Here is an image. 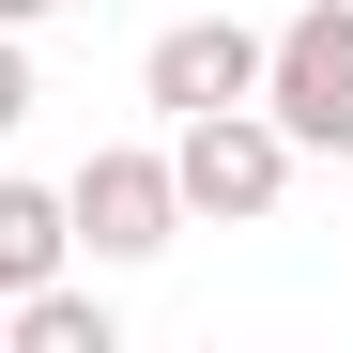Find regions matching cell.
<instances>
[{
    "label": "cell",
    "instance_id": "cell-1",
    "mask_svg": "<svg viewBox=\"0 0 353 353\" xmlns=\"http://www.w3.org/2000/svg\"><path fill=\"white\" fill-rule=\"evenodd\" d=\"M292 169H307V154L276 139L261 92H246V108H185V123H169V200H185V230H200V215H215V230H261V215L292 200Z\"/></svg>",
    "mask_w": 353,
    "mask_h": 353
},
{
    "label": "cell",
    "instance_id": "cell-2",
    "mask_svg": "<svg viewBox=\"0 0 353 353\" xmlns=\"http://www.w3.org/2000/svg\"><path fill=\"white\" fill-rule=\"evenodd\" d=\"M62 230H77V261H108V276L169 261V246H185V200H169V139H108V154H77Z\"/></svg>",
    "mask_w": 353,
    "mask_h": 353
},
{
    "label": "cell",
    "instance_id": "cell-3",
    "mask_svg": "<svg viewBox=\"0 0 353 353\" xmlns=\"http://www.w3.org/2000/svg\"><path fill=\"white\" fill-rule=\"evenodd\" d=\"M261 108L292 154H353V0H307L261 31Z\"/></svg>",
    "mask_w": 353,
    "mask_h": 353
},
{
    "label": "cell",
    "instance_id": "cell-4",
    "mask_svg": "<svg viewBox=\"0 0 353 353\" xmlns=\"http://www.w3.org/2000/svg\"><path fill=\"white\" fill-rule=\"evenodd\" d=\"M139 92L169 108V123H185V108H246V92H261V31H246V16H169V31L139 46Z\"/></svg>",
    "mask_w": 353,
    "mask_h": 353
},
{
    "label": "cell",
    "instance_id": "cell-5",
    "mask_svg": "<svg viewBox=\"0 0 353 353\" xmlns=\"http://www.w3.org/2000/svg\"><path fill=\"white\" fill-rule=\"evenodd\" d=\"M0 353H123V323H108V292H77V261H62V276L0 292Z\"/></svg>",
    "mask_w": 353,
    "mask_h": 353
},
{
    "label": "cell",
    "instance_id": "cell-6",
    "mask_svg": "<svg viewBox=\"0 0 353 353\" xmlns=\"http://www.w3.org/2000/svg\"><path fill=\"white\" fill-rule=\"evenodd\" d=\"M62 261H77V230H62V185L0 169V292H31V276H62Z\"/></svg>",
    "mask_w": 353,
    "mask_h": 353
},
{
    "label": "cell",
    "instance_id": "cell-7",
    "mask_svg": "<svg viewBox=\"0 0 353 353\" xmlns=\"http://www.w3.org/2000/svg\"><path fill=\"white\" fill-rule=\"evenodd\" d=\"M31 108H46V92H31V31H0V139H16Z\"/></svg>",
    "mask_w": 353,
    "mask_h": 353
},
{
    "label": "cell",
    "instance_id": "cell-8",
    "mask_svg": "<svg viewBox=\"0 0 353 353\" xmlns=\"http://www.w3.org/2000/svg\"><path fill=\"white\" fill-rule=\"evenodd\" d=\"M31 16H62V0H0V31H31Z\"/></svg>",
    "mask_w": 353,
    "mask_h": 353
}]
</instances>
